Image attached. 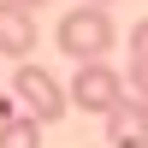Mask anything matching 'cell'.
Masks as SVG:
<instances>
[{"label":"cell","instance_id":"1","mask_svg":"<svg viewBox=\"0 0 148 148\" xmlns=\"http://www.w3.org/2000/svg\"><path fill=\"white\" fill-rule=\"evenodd\" d=\"M53 42H59V53H65L71 65H95V59L113 53L119 24H113V12H107V6H71L65 18H59Z\"/></svg>","mask_w":148,"mask_h":148},{"label":"cell","instance_id":"2","mask_svg":"<svg viewBox=\"0 0 148 148\" xmlns=\"http://www.w3.org/2000/svg\"><path fill=\"white\" fill-rule=\"evenodd\" d=\"M12 101L24 107V119H36V125H53V119H65L71 95L59 89V77L47 65H36V59H24L18 71H12Z\"/></svg>","mask_w":148,"mask_h":148},{"label":"cell","instance_id":"3","mask_svg":"<svg viewBox=\"0 0 148 148\" xmlns=\"http://www.w3.org/2000/svg\"><path fill=\"white\" fill-rule=\"evenodd\" d=\"M71 107L77 113H119V107L130 101V89H125V71H113L107 59H95V65H77V77H71Z\"/></svg>","mask_w":148,"mask_h":148},{"label":"cell","instance_id":"4","mask_svg":"<svg viewBox=\"0 0 148 148\" xmlns=\"http://www.w3.org/2000/svg\"><path fill=\"white\" fill-rule=\"evenodd\" d=\"M0 53H12L18 65L36 53V12L18 0H0Z\"/></svg>","mask_w":148,"mask_h":148},{"label":"cell","instance_id":"5","mask_svg":"<svg viewBox=\"0 0 148 148\" xmlns=\"http://www.w3.org/2000/svg\"><path fill=\"white\" fill-rule=\"evenodd\" d=\"M107 148H148V107L125 101L119 113H107Z\"/></svg>","mask_w":148,"mask_h":148},{"label":"cell","instance_id":"6","mask_svg":"<svg viewBox=\"0 0 148 148\" xmlns=\"http://www.w3.org/2000/svg\"><path fill=\"white\" fill-rule=\"evenodd\" d=\"M125 89H130L136 107H148V18L130 24V71H125Z\"/></svg>","mask_w":148,"mask_h":148},{"label":"cell","instance_id":"7","mask_svg":"<svg viewBox=\"0 0 148 148\" xmlns=\"http://www.w3.org/2000/svg\"><path fill=\"white\" fill-rule=\"evenodd\" d=\"M0 148H42V125L12 107H0Z\"/></svg>","mask_w":148,"mask_h":148},{"label":"cell","instance_id":"8","mask_svg":"<svg viewBox=\"0 0 148 148\" xmlns=\"http://www.w3.org/2000/svg\"><path fill=\"white\" fill-rule=\"evenodd\" d=\"M83 6H113V0H83Z\"/></svg>","mask_w":148,"mask_h":148},{"label":"cell","instance_id":"9","mask_svg":"<svg viewBox=\"0 0 148 148\" xmlns=\"http://www.w3.org/2000/svg\"><path fill=\"white\" fill-rule=\"evenodd\" d=\"M18 6H30V12H36V6H42V0H18Z\"/></svg>","mask_w":148,"mask_h":148}]
</instances>
